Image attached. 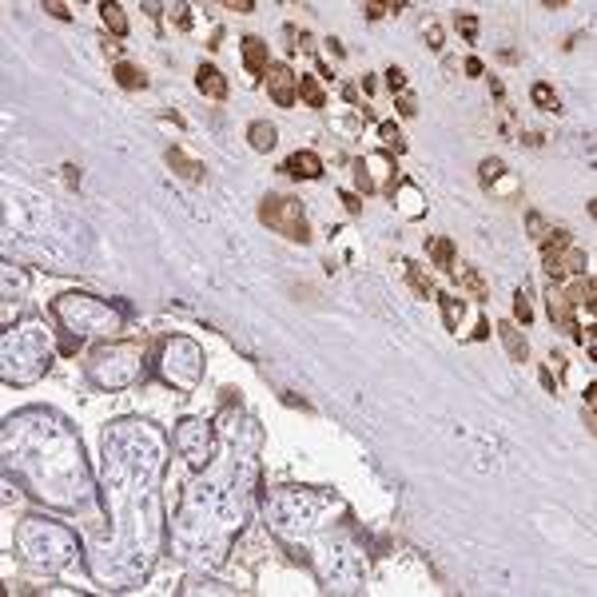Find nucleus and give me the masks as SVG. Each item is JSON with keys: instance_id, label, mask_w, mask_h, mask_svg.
I'll list each match as a JSON object with an SVG mask.
<instances>
[{"instance_id": "obj_11", "label": "nucleus", "mask_w": 597, "mask_h": 597, "mask_svg": "<svg viewBox=\"0 0 597 597\" xmlns=\"http://www.w3.org/2000/svg\"><path fill=\"white\" fill-rule=\"evenodd\" d=\"M112 76H116V84H120L124 92H144V88H147V76H144V68L128 64V60H116Z\"/></svg>"}, {"instance_id": "obj_9", "label": "nucleus", "mask_w": 597, "mask_h": 597, "mask_svg": "<svg viewBox=\"0 0 597 597\" xmlns=\"http://www.w3.org/2000/svg\"><path fill=\"white\" fill-rule=\"evenodd\" d=\"M195 88H199L208 100H227V76L215 64H199V72H195Z\"/></svg>"}, {"instance_id": "obj_5", "label": "nucleus", "mask_w": 597, "mask_h": 597, "mask_svg": "<svg viewBox=\"0 0 597 597\" xmlns=\"http://www.w3.org/2000/svg\"><path fill=\"white\" fill-rule=\"evenodd\" d=\"M167 167H172L176 176H183L187 183H203V176H208V167L199 160H192L183 147H167Z\"/></svg>"}, {"instance_id": "obj_8", "label": "nucleus", "mask_w": 597, "mask_h": 597, "mask_svg": "<svg viewBox=\"0 0 597 597\" xmlns=\"http://www.w3.org/2000/svg\"><path fill=\"white\" fill-rule=\"evenodd\" d=\"M546 307H549V319L562 327V331H569V335H578V339H581L578 323H573V303L565 299L562 291H549V295H546Z\"/></svg>"}, {"instance_id": "obj_34", "label": "nucleus", "mask_w": 597, "mask_h": 597, "mask_svg": "<svg viewBox=\"0 0 597 597\" xmlns=\"http://www.w3.org/2000/svg\"><path fill=\"white\" fill-rule=\"evenodd\" d=\"M362 12H367V20H383L387 8H383V4H374V0H367V4H362Z\"/></svg>"}, {"instance_id": "obj_15", "label": "nucleus", "mask_w": 597, "mask_h": 597, "mask_svg": "<svg viewBox=\"0 0 597 597\" xmlns=\"http://www.w3.org/2000/svg\"><path fill=\"white\" fill-rule=\"evenodd\" d=\"M430 259H434V267H438V271L454 275V239H446V235L430 239Z\"/></svg>"}, {"instance_id": "obj_30", "label": "nucleus", "mask_w": 597, "mask_h": 597, "mask_svg": "<svg viewBox=\"0 0 597 597\" xmlns=\"http://www.w3.org/2000/svg\"><path fill=\"white\" fill-rule=\"evenodd\" d=\"M355 183H358V192H362V195H371V192H374V179L362 172V163H358V172H355Z\"/></svg>"}, {"instance_id": "obj_1", "label": "nucleus", "mask_w": 597, "mask_h": 597, "mask_svg": "<svg viewBox=\"0 0 597 597\" xmlns=\"http://www.w3.org/2000/svg\"><path fill=\"white\" fill-rule=\"evenodd\" d=\"M259 223L271 227L275 235L291 243H311V223L303 215V203L295 195H263L259 203Z\"/></svg>"}, {"instance_id": "obj_36", "label": "nucleus", "mask_w": 597, "mask_h": 597, "mask_svg": "<svg viewBox=\"0 0 597 597\" xmlns=\"http://www.w3.org/2000/svg\"><path fill=\"white\" fill-rule=\"evenodd\" d=\"M426 40H430V48H442V28L430 24V28H426Z\"/></svg>"}, {"instance_id": "obj_28", "label": "nucleus", "mask_w": 597, "mask_h": 597, "mask_svg": "<svg viewBox=\"0 0 597 597\" xmlns=\"http://www.w3.org/2000/svg\"><path fill=\"white\" fill-rule=\"evenodd\" d=\"M44 12H52L56 20H72V8H68V4H60V0H48V4H44Z\"/></svg>"}, {"instance_id": "obj_18", "label": "nucleus", "mask_w": 597, "mask_h": 597, "mask_svg": "<svg viewBox=\"0 0 597 597\" xmlns=\"http://www.w3.org/2000/svg\"><path fill=\"white\" fill-rule=\"evenodd\" d=\"M458 287H466L470 295H474V299H486V295H490V287H486V279H482L478 271H474V267H466V271L458 275Z\"/></svg>"}, {"instance_id": "obj_3", "label": "nucleus", "mask_w": 597, "mask_h": 597, "mask_svg": "<svg viewBox=\"0 0 597 597\" xmlns=\"http://www.w3.org/2000/svg\"><path fill=\"white\" fill-rule=\"evenodd\" d=\"M60 319H68L72 327H80V319H104V323H112V327H120V319L116 315H108V311L100 307V303H92L88 295H68L64 303H60Z\"/></svg>"}, {"instance_id": "obj_13", "label": "nucleus", "mask_w": 597, "mask_h": 597, "mask_svg": "<svg viewBox=\"0 0 597 597\" xmlns=\"http://www.w3.org/2000/svg\"><path fill=\"white\" fill-rule=\"evenodd\" d=\"M562 295L569 299V303H585V311H594V295H597L594 275H581V279H573V283H569Z\"/></svg>"}, {"instance_id": "obj_2", "label": "nucleus", "mask_w": 597, "mask_h": 597, "mask_svg": "<svg viewBox=\"0 0 597 597\" xmlns=\"http://www.w3.org/2000/svg\"><path fill=\"white\" fill-rule=\"evenodd\" d=\"M263 76H267V96H271L279 108H291L295 96H299V76H295L287 64H267Z\"/></svg>"}, {"instance_id": "obj_10", "label": "nucleus", "mask_w": 597, "mask_h": 597, "mask_svg": "<svg viewBox=\"0 0 597 597\" xmlns=\"http://www.w3.org/2000/svg\"><path fill=\"white\" fill-rule=\"evenodd\" d=\"M498 335H502V342H506V355L514 358V362H526V358H530V342L522 339V331H517L510 319L498 323Z\"/></svg>"}, {"instance_id": "obj_14", "label": "nucleus", "mask_w": 597, "mask_h": 597, "mask_svg": "<svg viewBox=\"0 0 597 597\" xmlns=\"http://www.w3.org/2000/svg\"><path fill=\"white\" fill-rule=\"evenodd\" d=\"M247 144L255 147V151H271V147L279 144V131H275V124H267V120H255V124L247 128Z\"/></svg>"}, {"instance_id": "obj_35", "label": "nucleus", "mask_w": 597, "mask_h": 597, "mask_svg": "<svg viewBox=\"0 0 597 597\" xmlns=\"http://www.w3.org/2000/svg\"><path fill=\"white\" fill-rule=\"evenodd\" d=\"M342 203H347V211H351V215H358V211H362V199H358V195H351V192H342Z\"/></svg>"}, {"instance_id": "obj_17", "label": "nucleus", "mask_w": 597, "mask_h": 597, "mask_svg": "<svg viewBox=\"0 0 597 597\" xmlns=\"http://www.w3.org/2000/svg\"><path fill=\"white\" fill-rule=\"evenodd\" d=\"M538 243H542V255H553V251L569 247V243H573V235H569L565 227H553V231H546V235H542Z\"/></svg>"}, {"instance_id": "obj_21", "label": "nucleus", "mask_w": 597, "mask_h": 597, "mask_svg": "<svg viewBox=\"0 0 597 597\" xmlns=\"http://www.w3.org/2000/svg\"><path fill=\"white\" fill-rule=\"evenodd\" d=\"M406 279H410V287L419 291L422 299H430V295H434V283H430V279H426V275H422L414 263H406Z\"/></svg>"}, {"instance_id": "obj_16", "label": "nucleus", "mask_w": 597, "mask_h": 597, "mask_svg": "<svg viewBox=\"0 0 597 597\" xmlns=\"http://www.w3.org/2000/svg\"><path fill=\"white\" fill-rule=\"evenodd\" d=\"M299 96L307 100V108H327V92L315 76H299Z\"/></svg>"}, {"instance_id": "obj_26", "label": "nucleus", "mask_w": 597, "mask_h": 597, "mask_svg": "<svg viewBox=\"0 0 597 597\" xmlns=\"http://www.w3.org/2000/svg\"><path fill=\"white\" fill-rule=\"evenodd\" d=\"M458 28H462V36H466L470 44L478 40V17H474V12H462V17H458Z\"/></svg>"}, {"instance_id": "obj_7", "label": "nucleus", "mask_w": 597, "mask_h": 597, "mask_svg": "<svg viewBox=\"0 0 597 597\" xmlns=\"http://www.w3.org/2000/svg\"><path fill=\"white\" fill-rule=\"evenodd\" d=\"M243 68H247V76L251 80H259L263 72H267V44L259 40V36H243Z\"/></svg>"}, {"instance_id": "obj_39", "label": "nucleus", "mask_w": 597, "mask_h": 597, "mask_svg": "<svg viewBox=\"0 0 597 597\" xmlns=\"http://www.w3.org/2000/svg\"><path fill=\"white\" fill-rule=\"evenodd\" d=\"M542 387H546V390L558 387V383H553V371H542Z\"/></svg>"}, {"instance_id": "obj_37", "label": "nucleus", "mask_w": 597, "mask_h": 597, "mask_svg": "<svg viewBox=\"0 0 597 597\" xmlns=\"http://www.w3.org/2000/svg\"><path fill=\"white\" fill-rule=\"evenodd\" d=\"M466 76H482V60H478V56H470V60H466Z\"/></svg>"}, {"instance_id": "obj_24", "label": "nucleus", "mask_w": 597, "mask_h": 597, "mask_svg": "<svg viewBox=\"0 0 597 597\" xmlns=\"http://www.w3.org/2000/svg\"><path fill=\"white\" fill-rule=\"evenodd\" d=\"M378 136H383V144H387V147H394V151H406V140H403V131L394 128L390 120H387V124H378Z\"/></svg>"}, {"instance_id": "obj_29", "label": "nucleus", "mask_w": 597, "mask_h": 597, "mask_svg": "<svg viewBox=\"0 0 597 597\" xmlns=\"http://www.w3.org/2000/svg\"><path fill=\"white\" fill-rule=\"evenodd\" d=\"M398 112H403V116H419V100L410 96V92H403V96H398Z\"/></svg>"}, {"instance_id": "obj_31", "label": "nucleus", "mask_w": 597, "mask_h": 597, "mask_svg": "<svg viewBox=\"0 0 597 597\" xmlns=\"http://www.w3.org/2000/svg\"><path fill=\"white\" fill-rule=\"evenodd\" d=\"M172 12H176V24H179V28H192V8H187V4H176Z\"/></svg>"}, {"instance_id": "obj_25", "label": "nucleus", "mask_w": 597, "mask_h": 597, "mask_svg": "<svg viewBox=\"0 0 597 597\" xmlns=\"http://www.w3.org/2000/svg\"><path fill=\"white\" fill-rule=\"evenodd\" d=\"M387 88L394 92V96H403V92H406V72H403L398 64H390V68H387Z\"/></svg>"}, {"instance_id": "obj_27", "label": "nucleus", "mask_w": 597, "mask_h": 597, "mask_svg": "<svg viewBox=\"0 0 597 597\" xmlns=\"http://www.w3.org/2000/svg\"><path fill=\"white\" fill-rule=\"evenodd\" d=\"M514 315L522 319V327H526V323L533 319V311H530V299H526V291H517V295H514Z\"/></svg>"}, {"instance_id": "obj_20", "label": "nucleus", "mask_w": 597, "mask_h": 597, "mask_svg": "<svg viewBox=\"0 0 597 597\" xmlns=\"http://www.w3.org/2000/svg\"><path fill=\"white\" fill-rule=\"evenodd\" d=\"M438 303H442V315H446V327H450V331H458V323H462V311H466V307H462V303H458L454 295H438Z\"/></svg>"}, {"instance_id": "obj_33", "label": "nucleus", "mask_w": 597, "mask_h": 597, "mask_svg": "<svg viewBox=\"0 0 597 597\" xmlns=\"http://www.w3.org/2000/svg\"><path fill=\"white\" fill-rule=\"evenodd\" d=\"M223 8H227V12H255V4H251V0H227Z\"/></svg>"}, {"instance_id": "obj_22", "label": "nucleus", "mask_w": 597, "mask_h": 597, "mask_svg": "<svg viewBox=\"0 0 597 597\" xmlns=\"http://www.w3.org/2000/svg\"><path fill=\"white\" fill-rule=\"evenodd\" d=\"M502 176H506V163H502V160H482V163H478V179H482L486 187H490V183H498Z\"/></svg>"}, {"instance_id": "obj_19", "label": "nucleus", "mask_w": 597, "mask_h": 597, "mask_svg": "<svg viewBox=\"0 0 597 597\" xmlns=\"http://www.w3.org/2000/svg\"><path fill=\"white\" fill-rule=\"evenodd\" d=\"M530 100L542 108V112H558V92H553L549 84H533V88H530Z\"/></svg>"}, {"instance_id": "obj_4", "label": "nucleus", "mask_w": 597, "mask_h": 597, "mask_svg": "<svg viewBox=\"0 0 597 597\" xmlns=\"http://www.w3.org/2000/svg\"><path fill=\"white\" fill-rule=\"evenodd\" d=\"M585 267H589V255L581 251V247H562V251H553V255H546V271L549 279H565V275H585Z\"/></svg>"}, {"instance_id": "obj_38", "label": "nucleus", "mask_w": 597, "mask_h": 597, "mask_svg": "<svg viewBox=\"0 0 597 597\" xmlns=\"http://www.w3.org/2000/svg\"><path fill=\"white\" fill-rule=\"evenodd\" d=\"M104 52H108V56H120V44H116V40H108V36H104Z\"/></svg>"}, {"instance_id": "obj_12", "label": "nucleus", "mask_w": 597, "mask_h": 597, "mask_svg": "<svg viewBox=\"0 0 597 597\" xmlns=\"http://www.w3.org/2000/svg\"><path fill=\"white\" fill-rule=\"evenodd\" d=\"M100 20H104V28L112 33V40H124V36H128V17H124V8H120L116 0H104V4H100Z\"/></svg>"}, {"instance_id": "obj_32", "label": "nucleus", "mask_w": 597, "mask_h": 597, "mask_svg": "<svg viewBox=\"0 0 597 597\" xmlns=\"http://www.w3.org/2000/svg\"><path fill=\"white\" fill-rule=\"evenodd\" d=\"M526 223H530L533 239H542V235H546V223H542V215H538V211H530V219H526Z\"/></svg>"}, {"instance_id": "obj_6", "label": "nucleus", "mask_w": 597, "mask_h": 597, "mask_svg": "<svg viewBox=\"0 0 597 597\" xmlns=\"http://www.w3.org/2000/svg\"><path fill=\"white\" fill-rule=\"evenodd\" d=\"M279 172H287V176H295V179H319V176H323V160H319L315 151L303 147V151H295Z\"/></svg>"}, {"instance_id": "obj_23", "label": "nucleus", "mask_w": 597, "mask_h": 597, "mask_svg": "<svg viewBox=\"0 0 597 597\" xmlns=\"http://www.w3.org/2000/svg\"><path fill=\"white\" fill-rule=\"evenodd\" d=\"M403 199H406L403 215H406V219H419V215H422V208H419L422 195H419V187H414V183H403Z\"/></svg>"}]
</instances>
